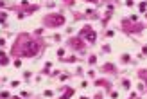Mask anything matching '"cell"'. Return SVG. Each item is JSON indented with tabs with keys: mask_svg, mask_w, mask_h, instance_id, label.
Listing matches in <instances>:
<instances>
[{
	"mask_svg": "<svg viewBox=\"0 0 147 99\" xmlns=\"http://www.w3.org/2000/svg\"><path fill=\"white\" fill-rule=\"evenodd\" d=\"M84 34H86V38H88L90 42H93V40H95V32H93L90 27H84V29H83V36H84Z\"/></svg>",
	"mask_w": 147,
	"mask_h": 99,
	"instance_id": "obj_2",
	"label": "cell"
},
{
	"mask_svg": "<svg viewBox=\"0 0 147 99\" xmlns=\"http://www.w3.org/2000/svg\"><path fill=\"white\" fill-rule=\"evenodd\" d=\"M65 22V18L61 15H52V16H47L45 18V24L50 25V27H54V25H61Z\"/></svg>",
	"mask_w": 147,
	"mask_h": 99,
	"instance_id": "obj_1",
	"label": "cell"
}]
</instances>
